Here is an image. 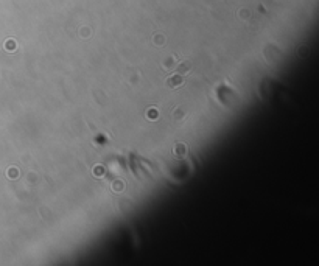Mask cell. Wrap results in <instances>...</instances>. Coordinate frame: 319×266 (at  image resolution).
I'll return each mask as SVG.
<instances>
[{
    "mask_svg": "<svg viewBox=\"0 0 319 266\" xmlns=\"http://www.w3.org/2000/svg\"><path fill=\"white\" fill-rule=\"evenodd\" d=\"M174 151H176V154L181 157V156H185V154H187V148H185V145H182V143H178V145H176V149H174Z\"/></svg>",
    "mask_w": 319,
    "mask_h": 266,
    "instance_id": "obj_3",
    "label": "cell"
},
{
    "mask_svg": "<svg viewBox=\"0 0 319 266\" xmlns=\"http://www.w3.org/2000/svg\"><path fill=\"white\" fill-rule=\"evenodd\" d=\"M190 69H192V64H190V62H187V61H182V62L179 64V67H178V73L185 75V73H189V72H190Z\"/></svg>",
    "mask_w": 319,
    "mask_h": 266,
    "instance_id": "obj_2",
    "label": "cell"
},
{
    "mask_svg": "<svg viewBox=\"0 0 319 266\" xmlns=\"http://www.w3.org/2000/svg\"><path fill=\"white\" fill-rule=\"evenodd\" d=\"M114 188H115V190H122V188H123V184H122V182H117Z\"/></svg>",
    "mask_w": 319,
    "mask_h": 266,
    "instance_id": "obj_6",
    "label": "cell"
},
{
    "mask_svg": "<svg viewBox=\"0 0 319 266\" xmlns=\"http://www.w3.org/2000/svg\"><path fill=\"white\" fill-rule=\"evenodd\" d=\"M165 84H167V87H168V89H176V87H179V86L184 84V78H182V75H179V73L171 75L168 79L165 81Z\"/></svg>",
    "mask_w": 319,
    "mask_h": 266,
    "instance_id": "obj_1",
    "label": "cell"
},
{
    "mask_svg": "<svg viewBox=\"0 0 319 266\" xmlns=\"http://www.w3.org/2000/svg\"><path fill=\"white\" fill-rule=\"evenodd\" d=\"M173 67H174V58H173V56H171V58H167V59L163 61V69L168 70V69H173Z\"/></svg>",
    "mask_w": 319,
    "mask_h": 266,
    "instance_id": "obj_4",
    "label": "cell"
},
{
    "mask_svg": "<svg viewBox=\"0 0 319 266\" xmlns=\"http://www.w3.org/2000/svg\"><path fill=\"white\" fill-rule=\"evenodd\" d=\"M184 115H185V114H184L181 109H176V112H174V120H181V118H184Z\"/></svg>",
    "mask_w": 319,
    "mask_h": 266,
    "instance_id": "obj_5",
    "label": "cell"
}]
</instances>
